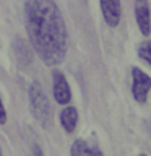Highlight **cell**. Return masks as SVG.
I'll list each match as a JSON object with an SVG mask.
<instances>
[{
    "label": "cell",
    "mask_w": 151,
    "mask_h": 156,
    "mask_svg": "<svg viewBox=\"0 0 151 156\" xmlns=\"http://www.w3.org/2000/svg\"><path fill=\"white\" fill-rule=\"evenodd\" d=\"M24 24L29 42L47 67H57L67 57L68 33L60 8L54 0H26Z\"/></svg>",
    "instance_id": "obj_1"
},
{
    "label": "cell",
    "mask_w": 151,
    "mask_h": 156,
    "mask_svg": "<svg viewBox=\"0 0 151 156\" xmlns=\"http://www.w3.org/2000/svg\"><path fill=\"white\" fill-rule=\"evenodd\" d=\"M28 99H29V109L34 117V120L37 122L42 129L49 130L52 127V111H51V102H49L47 94L44 93L42 86L37 81H34L29 85L28 90Z\"/></svg>",
    "instance_id": "obj_2"
},
{
    "label": "cell",
    "mask_w": 151,
    "mask_h": 156,
    "mask_svg": "<svg viewBox=\"0 0 151 156\" xmlns=\"http://www.w3.org/2000/svg\"><path fill=\"white\" fill-rule=\"evenodd\" d=\"M151 90V76L145 73L141 68L133 67L132 68V94H133L135 101L140 104H145L148 101Z\"/></svg>",
    "instance_id": "obj_3"
},
{
    "label": "cell",
    "mask_w": 151,
    "mask_h": 156,
    "mask_svg": "<svg viewBox=\"0 0 151 156\" xmlns=\"http://www.w3.org/2000/svg\"><path fill=\"white\" fill-rule=\"evenodd\" d=\"M52 91H54V98H55V102L65 106L72 101V90L70 85H68L65 75L62 72L55 70L52 73Z\"/></svg>",
    "instance_id": "obj_4"
},
{
    "label": "cell",
    "mask_w": 151,
    "mask_h": 156,
    "mask_svg": "<svg viewBox=\"0 0 151 156\" xmlns=\"http://www.w3.org/2000/svg\"><path fill=\"white\" fill-rule=\"evenodd\" d=\"M102 18L107 26L117 28L122 18V2L120 0H99Z\"/></svg>",
    "instance_id": "obj_5"
},
{
    "label": "cell",
    "mask_w": 151,
    "mask_h": 156,
    "mask_svg": "<svg viewBox=\"0 0 151 156\" xmlns=\"http://www.w3.org/2000/svg\"><path fill=\"white\" fill-rule=\"evenodd\" d=\"M135 18L140 33L148 37L151 34V12L148 0H135Z\"/></svg>",
    "instance_id": "obj_6"
},
{
    "label": "cell",
    "mask_w": 151,
    "mask_h": 156,
    "mask_svg": "<svg viewBox=\"0 0 151 156\" xmlns=\"http://www.w3.org/2000/svg\"><path fill=\"white\" fill-rule=\"evenodd\" d=\"M60 124L67 133H73L78 125V111L73 106H67L60 114Z\"/></svg>",
    "instance_id": "obj_7"
},
{
    "label": "cell",
    "mask_w": 151,
    "mask_h": 156,
    "mask_svg": "<svg viewBox=\"0 0 151 156\" xmlns=\"http://www.w3.org/2000/svg\"><path fill=\"white\" fill-rule=\"evenodd\" d=\"M72 156H94V148H91L85 140L78 138L73 141L72 148H70Z\"/></svg>",
    "instance_id": "obj_8"
},
{
    "label": "cell",
    "mask_w": 151,
    "mask_h": 156,
    "mask_svg": "<svg viewBox=\"0 0 151 156\" xmlns=\"http://www.w3.org/2000/svg\"><path fill=\"white\" fill-rule=\"evenodd\" d=\"M138 57L151 65V39H146L138 46Z\"/></svg>",
    "instance_id": "obj_9"
},
{
    "label": "cell",
    "mask_w": 151,
    "mask_h": 156,
    "mask_svg": "<svg viewBox=\"0 0 151 156\" xmlns=\"http://www.w3.org/2000/svg\"><path fill=\"white\" fill-rule=\"evenodd\" d=\"M5 124H7V109H5L2 96H0V125H5Z\"/></svg>",
    "instance_id": "obj_10"
},
{
    "label": "cell",
    "mask_w": 151,
    "mask_h": 156,
    "mask_svg": "<svg viewBox=\"0 0 151 156\" xmlns=\"http://www.w3.org/2000/svg\"><path fill=\"white\" fill-rule=\"evenodd\" d=\"M31 156H44V153H42V150L39 148V146H34L33 148V154Z\"/></svg>",
    "instance_id": "obj_11"
},
{
    "label": "cell",
    "mask_w": 151,
    "mask_h": 156,
    "mask_svg": "<svg viewBox=\"0 0 151 156\" xmlns=\"http://www.w3.org/2000/svg\"><path fill=\"white\" fill-rule=\"evenodd\" d=\"M0 156H2V150H0Z\"/></svg>",
    "instance_id": "obj_12"
},
{
    "label": "cell",
    "mask_w": 151,
    "mask_h": 156,
    "mask_svg": "<svg viewBox=\"0 0 151 156\" xmlns=\"http://www.w3.org/2000/svg\"><path fill=\"white\" fill-rule=\"evenodd\" d=\"M140 156H146V154H140Z\"/></svg>",
    "instance_id": "obj_13"
}]
</instances>
